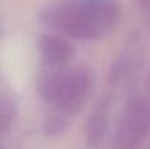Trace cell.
Wrapping results in <instances>:
<instances>
[{"label": "cell", "instance_id": "6", "mask_svg": "<svg viewBox=\"0 0 150 149\" xmlns=\"http://www.w3.org/2000/svg\"><path fill=\"white\" fill-rule=\"evenodd\" d=\"M17 115V100L11 95H0V137L7 135L12 129Z\"/></svg>", "mask_w": 150, "mask_h": 149}, {"label": "cell", "instance_id": "5", "mask_svg": "<svg viewBox=\"0 0 150 149\" xmlns=\"http://www.w3.org/2000/svg\"><path fill=\"white\" fill-rule=\"evenodd\" d=\"M108 118H109V99L103 98L92 112L90 114L86 121L84 137L86 143L90 148H98L104 141L107 129H108Z\"/></svg>", "mask_w": 150, "mask_h": 149}, {"label": "cell", "instance_id": "7", "mask_svg": "<svg viewBox=\"0 0 150 149\" xmlns=\"http://www.w3.org/2000/svg\"><path fill=\"white\" fill-rule=\"evenodd\" d=\"M69 121H70V116L54 110L45 116L42 123V131L47 137H58L65 133L66 129L69 128L70 124Z\"/></svg>", "mask_w": 150, "mask_h": 149}, {"label": "cell", "instance_id": "1", "mask_svg": "<svg viewBox=\"0 0 150 149\" xmlns=\"http://www.w3.org/2000/svg\"><path fill=\"white\" fill-rule=\"evenodd\" d=\"M120 16V0H53L38 12L40 21L47 29L79 41L108 34Z\"/></svg>", "mask_w": 150, "mask_h": 149}, {"label": "cell", "instance_id": "2", "mask_svg": "<svg viewBox=\"0 0 150 149\" xmlns=\"http://www.w3.org/2000/svg\"><path fill=\"white\" fill-rule=\"evenodd\" d=\"M37 89L45 102L71 118L82 110L90 96L92 73L83 65L55 66L40 77Z\"/></svg>", "mask_w": 150, "mask_h": 149}, {"label": "cell", "instance_id": "3", "mask_svg": "<svg viewBox=\"0 0 150 149\" xmlns=\"http://www.w3.org/2000/svg\"><path fill=\"white\" fill-rule=\"evenodd\" d=\"M150 133V99L142 95L128 100L119 119L113 149H140Z\"/></svg>", "mask_w": 150, "mask_h": 149}, {"label": "cell", "instance_id": "9", "mask_svg": "<svg viewBox=\"0 0 150 149\" xmlns=\"http://www.w3.org/2000/svg\"><path fill=\"white\" fill-rule=\"evenodd\" d=\"M138 5L142 9H149L150 8V0H138Z\"/></svg>", "mask_w": 150, "mask_h": 149}, {"label": "cell", "instance_id": "8", "mask_svg": "<svg viewBox=\"0 0 150 149\" xmlns=\"http://www.w3.org/2000/svg\"><path fill=\"white\" fill-rule=\"evenodd\" d=\"M129 65L130 61L128 57H121L113 63L111 69V73H109V78H111V83L116 84L119 81H121L125 77V74L129 70Z\"/></svg>", "mask_w": 150, "mask_h": 149}, {"label": "cell", "instance_id": "10", "mask_svg": "<svg viewBox=\"0 0 150 149\" xmlns=\"http://www.w3.org/2000/svg\"><path fill=\"white\" fill-rule=\"evenodd\" d=\"M146 84H148V89L150 90V75H149V78H148V82H146Z\"/></svg>", "mask_w": 150, "mask_h": 149}, {"label": "cell", "instance_id": "12", "mask_svg": "<svg viewBox=\"0 0 150 149\" xmlns=\"http://www.w3.org/2000/svg\"><path fill=\"white\" fill-rule=\"evenodd\" d=\"M149 149H150V148H149Z\"/></svg>", "mask_w": 150, "mask_h": 149}, {"label": "cell", "instance_id": "4", "mask_svg": "<svg viewBox=\"0 0 150 149\" xmlns=\"http://www.w3.org/2000/svg\"><path fill=\"white\" fill-rule=\"evenodd\" d=\"M38 52L45 65L49 67H55L70 62L75 50L66 37L50 32L40 37Z\"/></svg>", "mask_w": 150, "mask_h": 149}, {"label": "cell", "instance_id": "11", "mask_svg": "<svg viewBox=\"0 0 150 149\" xmlns=\"http://www.w3.org/2000/svg\"><path fill=\"white\" fill-rule=\"evenodd\" d=\"M0 149H3V147H1V145H0Z\"/></svg>", "mask_w": 150, "mask_h": 149}]
</instances>
